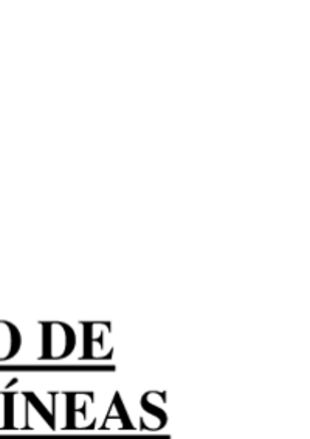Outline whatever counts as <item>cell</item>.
Wrapping results in <instances>:
<instances>
[{
    "label": "cell",
    "mask_w": 310,
    "mask_h": 439,
    "mask_svg": "<svg viewBox=\"0 0 310 439\" xmlns=\"http://www.w3.org/2000/svg\"><path fill=\"white\" fill-rule=\"evenodd\" d=\"M39 360H64L76 349L78 337L70 324L64 321H40Z\"/></svg>",
    "instance_id": "1"
},
{
    "label": "cell",
    "mask_w": 310,
    "mask_h": 439,
    "mask_svg": "<svg viewBox=\"0 0 310 439\" xmlns=\"http://www.w3.org/2000/svg\"><path fill=\"white\" fill-rule=\"evenodd\" d=\"M110 337V323L104 321H87L83 324V355L84 360H100L108 359L105 349L112 351L108 346V338Z\"/></svg>",
    "instance_id": "2"
},
{
    "label": "cell",
    "mask_w": 310,
    "mask_h": 439,
    "mask_svg": "<svg viewBox=\"0 0 310 439\" xmlns=\"http://www.w3.org/2000/svg\"><path fill=\"white\" fill-rule=\"evenodd\" d=\"M166 404H168V394L166 392H148L140 397V406L143 413L146 414V419L140 418L142 430L146 432H160V430L165 428L168 426V411H166Z\"/></svg>",
    "instance_id": "3"
},
{
    "label": "cell",
    "mask_w": 310,
    "mask_h": 439,
    "mask_svg": "<svg viewBox=\"0 0 310 439\" xmlns=\"http://www.w3.org/2000/svg\"><path fill=\"white\" fill-rule=\"evenodd\" d=\"M65 396V430H75L87 422L88 409L95 404L93 392H69Z\"/></svg>",
    "instance_id": "4"
},
{
    "label": "cell",
    "mask_w": 310,
    "mask_h": 439,
    "mask_svg": "<svg viewBox=\"0 0 310 439\" xmlns=\"http://www.w3.org/2000/svg\"><path fill=\"white\" fill-rule=\"evenodd\" d=\"M25 401V428H31V421L39 419L52 430H56V397L52 404V409H47L45 402L33 392H22Z\"/></svg>",
    "instance_id": "5"
},
{
    "label": "cell",
    "mask_w": 310,
    "mask_h": 439,
    "mask_svg": "<svg viewBox=\"0 0 310 439\" xmlns=\"http://www.w3.org/2000/svg\"><path fill=\"white\" fill-rule=\"evenodd\" d=\"M4 424L0 430L25 428V401L22 393L4 392Z\"/></svg>",
    "instance_id": "6"
},
{
    "label": "cell",
    "mask_w": 310,
    "mask_h": 439,
    "mask_svg": "<svg viewBox=\"0 0 310 439\" xmlns=\"http://www.w3.org/2000/svg\"><path fill=\"white\" fill-rule=\"evenodd\" d=\"M23 343L22 332L13 321L0 320V362L14 359Z\"/></svg>",
    "instance_id": "7"
},
{
    "label": "cell",
    "mask_w": 310,
    "mask_h": 439,
    "mask_svg": "<svg viewBox=\"0 0 310 439\" xmlns=\"http://www.w3.org/2000/svg\"><path fill=\"white\" fill-rule=\"evenodd\" d=\"M110 424H115L121 430H135V426L132 424V416H130L126 402L120 392H115V394H113L109 409L104 414L103 426L100 428L104 430L110 427Z\"/></svg>",
    "instance_id": "8"
}]
</instances>
